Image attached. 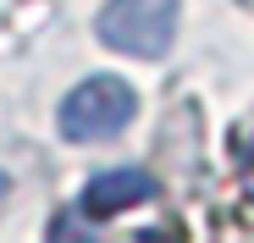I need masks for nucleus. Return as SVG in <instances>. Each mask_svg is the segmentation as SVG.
<instances>
[{
	"mask_svg": "<svg viewBox=\"0 0 254 243\" xmlns=\"http://www.w3.org/2000/svg\"><path fill=\"white\" fill-rule=\"evenodd\" d=\"M133 111H138L133 83L116 77V72H94V77H83V83L61 100L56 127H61L66 144H105V138H116L127 122H133Z\"/></svg>",
	"mask_w": 254,
	"mask_h": 243,
	"instance_id": "f257e3e1",
	"label": "nucleus"
},
{
	"mask_svg": "<svg viewBox=\"0 0 254 243\" xmlns=\"http://www.w3.org/2000/svg\"><path fill=\"white\" fill-rule=\"evenodd\" d=\"M177 17H183V0H105L94 17V33L116 56L160 61L177 39Z\"/></svg>",
	"mask_w": 254,
	"mask_h": 243,
	"instance_id": "f03ea898",
	"label": "nucleus"
},
{
	"mask_svg": "<svg viewBox=\"0 0 254 243\" xmlns=\"http://www.w3.org/2000/svg\"><path fill=\"white\" fill-rule=\"evenodd\" d=\"M155 193V182H149V172H138V166H116V172H100L89 188H83V216H122V210H133V205H144V199Z\"/></svg>",
	"mask_w": 254,
	"mask_h": 243,
	"instance_id": "7ed1b4c3",
	"label": "nucleus"
},
{
	"mask_svg": "<svg viewBox=\"0 0 254 243\" xmlns=\"http://www.w3.org/2000/svg\"><path fill=\"white\" fill-rule=\"evenodd\" d=\"M0 188H6V177H0Z\"/></svg>",
	"mask_w": 254,
	"mask_h": 243,
	"instance_id": "20e7f679",
	"label": "nucleus"
}]
</instances>
